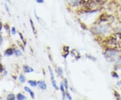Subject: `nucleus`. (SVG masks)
<instances>
[{"mask_svg": "<svg viewBox=\"0 0 121 100\" xmlns=\"http://www.w3.org/2000/svg\"><path fill=\"white\" fill-rule=\"evenodd\" d=\"M106 42L111 49L117 51L121 50V34H114L108 38Z\"/></svg>", "mask_w": 121, "mask_h": 100, "instance_id": "nucleus-1", "label": "nucleus"}, {"mask_svg": "<svg viewBox=\"0 0 121 100\" xmlns=\"http://www.w3.org/2000/svg\"><path fill=\"white\" fill-rule=\"evenodd\" d=\"M37 84H38L40 89H43V90H45L47 89V85H46V83L44 81H39L37 83Z\"/></svg>", "mask_w": 121, "mask_h": 100, "instance_id": "nucleus-2", "label": "nucleus"}, {"mask_svg": "<svg viewBox=\"0 0 121 100\" xmlns=\"http://www.w3.org/2000/svg\"><path fill=\"white\" fill-rule=\"evenodd\" d=\"M23 68H24V72H26V73H29V72H33L34 71V70L32 69L31 67H29L28 66H24Z\"/></svg>", "mask_w": 121, "mask_h": 100, "instance_id": "nucleus-3", "label": "nucleus"}, {"mask_svg": "<svg viewBox=\"0 0 121 100\" xmlns=\"http://www.w3.org/2000/svg\"><path fill=\"white\" fill-rule=\"evenodd\" d=\"M24 89H25V91L30 93V95H31V97H32V99H34V98H35V93L32 92V91H31L28 87H24Z\"/></svg>", "mask_w": 121, "mask_h": 100, "instance_id": "nucleus-4", "label": "nucleus"}, {"mask_svg": "<svg viewBox=\"0 0 121 100\" xmlns=\"http://www.w3.org/2000/svg\"><path fill=\"white\" fill-rule=\"evenodd\" d=\"M13 53V51L12 49H8L5 51V54L7 55V56H12Z\"/></svg>", "mask_w": 121, "mask_h": 100, "instance_id": "nucleus-5", "label": "nucleus"}, {"mask_svg": "<svg viewBox=\"0 0 121 100\" xmlns=\"http://www.w3.org/2000/svg\"><path fill=\"white\" fill-rule=\"evenodd\" d=\"M17 99L19 100H25V99H26V97L24 95H23L22 94H21V93H19V94H17Z\"/></svg>", "mask_w": 121, "mask_h": 100, "instance_id": "nucleus-6", "label": "nucleus"}, {"mask_svg": "<svg viewBox=\"0 0 121 100\" xmlns=\"http://www.w3.org/2000/svg\"><path fill=\"white\" fill-rule=\"evenodd\" d=\"M28 83L30 84L31 86H32V87H36L38 84L36 82V81H28Z\"/></svg>", "mask_w": 121, "mask_h": 100, "instance_id": "nucleus-7", "label": "nucleus"}, {"mask_svg": "<svg viewBox=\"0 0 121 100\" xmlns=\"http://www.w3.org/2000/svg\"><path fill=\"white\" fill-rule=\"evenodd\" d=\"M20 81H21L22 83H25V81H26V78L24 77V76L23 74H21V75L20 76Z\"/></svg>", "mask_w": 121, "mask_h": 100, "instance_id": "nucleus-8", "label": "nucleus"}, {"mask_svg": "<svg viewBox=\"0 0 121 100\" xmlns=\"http://www.w3.org/2000/svg\"><path fill=\"white\" fill-rule=\"evenodd\" d=\"M8 100H15V98H16V97L15 95H13V94H9L8 96Z\"/></svg>", "mask_w": 121, "mask_h": 100, "instance_id": "nucleus-9", "label": "nucleus"}, {"mask_svg": "<svg viewBox=\"0 0 121 100\" xmlns=\"http://www.w3.org/2000/svg\"><path fill=\"white\" fill-rule=\"evenodd\" d=\"M57 72H58V74H59V75H62V74H63V70H62V68L60 67H58L57 68Z\"/></svg>", "mask_w": 121, "mask_h": 100, "instance_id": "nucleus-10", "label": "nucleus"}, {"mask_svg": "<svg viewBox=\"0 0 121 100\" xmlns=\"http://www.w3.org/2000/svg\"><path fill=\"white\" fill-rule=\"evenodd\" d=\"M49 70H50V73H51V79L52 80H55L54 78V74H53V72H52V69L51 68V67H49Z\"/></svg>", "mask_w": 121, "mask_h": 100, "instance_id": "nucleus-11", "label": "nucleus"}, {"mask_svg": "<svg viewBox=\"0 0 121 100\" xmlns=\"http://www.w3.org/2000/svg\"><path fill=\"white\" fill-rule=\"evenodd\" d=\"M30 23H31V26H32V31L34 32V33L36 34V31H35V26H34V24H33V22H32V20L30 19Z\"/></svg>", "mask_w": 121, "mask_h": 100, "instance_id": "nucleus-12", "label": "nucleus"}, {"mask_svg": "<svg viewBox=\"0 0 121 100\" xmlns=\"http://www.w3.org/2000/svg\"><path fill=\"white\" fill-rule=\"evenodd\" d=\"M52 86L55 88V89H56V90H58V87H56V82H55V80H52Z\"/></svg>", "mask_w": 121, "mask_h": 100, "instance_id": "nucleus-13", "label": "nucleus"}, {"mask_svg": "<svg viewBox=\"0 0 121 100\" xmlns=\"http://www.w3.org/2000/svg\"><path fill=\"white\" fill-rule=\"evenodd\" d=\"M14 52L16 53V55L17 56H20L21 54H22V53L20 51H19V50H15L14 51Z\"/></svg>", "mask_w": 121, "mask_h": 100, "instance_id": "nucleus-14", "label": "nucleus"}, {"mask_svg": "<svg viewBox=\"0 0 121 100\" xmlns=\"http://www.w3.org/2000/svg\"><path fill=\"white\" fill-rule=\"evenodd\" d=\"M60 89H61V91H62V92H63V94H64V87H63V83H61V84H60Z\"/></svg>", "mask_w": 121, "mask_h": 100, "instance_id": "nucleus-15", "label": "nucleus"}, {"mask_svg": "<svg viewBox=\"0 0 121 100\" xmlns=\"http://www.w3.org/2000/svg\"><path fill=\"white\" fill-rule=\"evenodd\" d=\"M16 29H15L14 27L12 28V34H13V35H15V34H16Z\"/></svg>", "mask_w": 121, "mask_h": 100, "instance_id": "nucleus-16", "label": "nucleus"}, {"mask_svg": "<svg viewBox=\"0 0 121 100\" xmlns=\"http://www.w3.org/2000/svg\"><path fill=\"white\" fill-rule=\"evenodd\" d=\"M65 88H66V89H67V80H65Z\"/></svg>", "mask_w": 121, "mask_h": 100, "instance_id": "nucleus-17", "label": "nucleus"}, {"mask_svg": "<svg viewBox=\"0 0 121 100\" xmlns=\"http://www.w3.org/2000/svg\"><path fill=\"white\" fill-rule=\"evenodd\" d=\"M36 1L38 2V3H43V0H36Z\"/></svg>", "mask_w": 121, "mask_h": 100, "instance_id": "nucleus-18", "label": "nucleus"}, {"mask_svg": "<svg viewBox=\"0 0 121 100\" xmlns=\"http://www.w3.org/2000/svg\"><path fill=\"white\" fill-rule=\"evenodd\" d=\"M1 41H2V38H1V36L0 35V42H1Z\"/></svg>", "mask_w": 121, "mask_h": 100, "instance_id": "nucleus-19", "label": "nucleus"}]
</instances>
